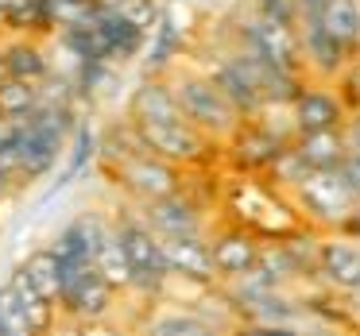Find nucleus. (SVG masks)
<instances>
[{
	"label": "nucleus",
	"mask_w": 360,
	"mask_h": 336,
	"mask_svg": "<svg viewBox=\"0 0 360 336\" xmlns=\"http://www.w3.org/2000/svg\"><path fill=\"white\" fill-rule=\"evenodd\" d=\"M298 194H302V205L318 220H345L352 213V201H360L352 194L349 178L341 174V166H333V170H310L298 182Z\"/></svg>",
	"instance_id": "nucleus-1"
},
{
	"label": "nucleus",
	"mask_w": 360,
	"mask_h": 336,
	"mask_svg": "<svg viewBox=\"0 0 360 336\" xmlns=\"http://www.w3.org/2000/svg\"><path fill=\"white\" fill-rule=\"evenodd\" d=\"M179 105L186 112V120L194 128H205V132H229L236 120V109L225 93H221L213 81H198L186 78L179 86Z\"/></svg>",
	"instance_id": "nucleus-2"
},
{
	"label": "nucleus",
	"mask_w": 360,
	"mask_h": 336,
	"mask_svg": "<svg viewBox=\"0 0 360 336\" xmlns=\"http://www.w3.org/2000/svg\"><path fill=\"white\" fill-rule=\"evenodd\" d=\"M140 140L155 159H174V163H186V159H194L202 151V135H198V128L190 120H171V124H151V120H143Z\"/></svg>",
	"instance_id": "nucleus-3"
},
{
	"label": "nucleus",
	"mask_w": 360,
	"mask_h": 336,
	"mask_svg": "<svg viewBox=\"0 0 360 336\" xmlns=\"http://www.w3.org/2000/svg\"><path fill=\"white\" fill-rule=\"evenodd\" d=\"M163 240V255L167 267L174 274H186V278L210 282L217 274V263H213V248L202 243L198 236H159Z\"/></svg>",
	"instance_id": "nucleus-4"
},
{
	"label": "nucleus",
	"mask_w": 360,
	"mask_h": 336,
	"mask_svg": "<svg viewBox=\"0 0 360 336\" xmlns=\"http://www.w3.org/2000/svg\"><path fill=\"white\" fill-rule=\"evenodd\" d=\"M120 178H124V186L132 189V194H143V197H151V201L179 194V174H174L163 159H136V155L124 159Z\"/></svg>",
	"instance_id": "nucleus-5"
},
{
	"label": "nucleus",
	"mask_w": 360,
	"mask_h": 336,
	"mask_svg": "<svg viewBox=\"0 0 360 336\" xmlns=\"http://www.w3.org/2000/svg\"><path fill=\"white\" fill-rule=\"evenodd\" d=\"M248 55L264 58V62L279 66V70H290L295 66V35H290V24L259 16L248 27Z\"/></svg>",
	"instance_id": "nucleus-6"
},
{
	"label": "nucleus",
	"mask_w": 360,
	"mask_h": 336,
	"mask_svg": "<svg viewBox=\"0 0 360 336\" xmlns=\"http://www.w3.org/2000/svg\"><path fill=\"white\" fill-rule=\"evenodd\" d=\"M210 248H213L217 274L240 278V274H248V271H256V267H259V248L244 232H225V236H217Z\"/></svg>",
	"instance_id": "nucleus-7"
},
{
	"label": "nucleus",
	"mask_w": 360,
	"mask_h": 336,
	"mask_svg": "<svg viewBox=\"0 0 360 336\" xmlns=\"http://www.w3.org/2000/svg\"><path fill=\"white\" fill-rule=\"evenodd\" d=\"M213 86H217L221 93L233 101L236 112H256L259 105H264V97H259L256 81L248 78V70H244L240 58H233V62H221L217 74H213Z\"/></svg>",
	"instance_id": "nucleus-8"
},
{
	"label": "nucleus",
	"mask_w": 360,
	"mask_h": 336,
	"mask_svg": "<svg viewBox=\"0 0 360 336\" xmlns=\"http://www.w3.org/2000/svg\"><path fill=\"white\" fill-rule=\"evenodd\" d=\"M295 151L306 159L310 170H333V166H341L345 159H349V147H345V140H341L337 128H326V132H302V140H298Z\"/></svg>",
	"instance_id": "nucleus-9"
},
{
	"label": "nucleus",
	"mask_w": 360,
	"mask_h": 336,
	"mask_svg": "<svg viewBox=\"0 0 360 336\" xmlns=\"http://www.w3.org/2000/svg\"><path fill=\"white\" fill-rule=\"evenodd\" d=\"M132 112H136V124L151 120V124H171V120H186L179 105V93H171L167 86H143L136 89V101H132Z\"/></svg>",
	"instance_id": "nucleus-10"
},
{
	"label": "nucleus",
	"mask_w": 360,
	"mask_h": 336,
	"mask_svg": "<svg viewBox=\"0 0 360 336\" xmlns=\"http://www.w3.org/2000/svg\"><path fill=\"white\" fill-rule=\"evenodd\" d=\"M295 120H298L302 132H326V128H337L341 105H337L333 93H326V89H306L295 101Z\"/></svg>",
	"instance_id": "nucleus-11"
},
{
	"label": "nucleus",
	"mask_w": 360,
	"mask_h": 336,
	"mask_svg": "<svg viewBox=\"0 0 360 336\" xmlns=\"http://www.w3.org/2000/svg\"><path fill=\"white\" fill-rule=\"evenodd\" d=\"M148 220L155 224V232H159V236H198V213L190 209V205L182 201L179 194L151 201Z\"/></svg>",
	"instance_id": "nucleus-12"
},
{
	"label": "nucleus",
	"mask_w": 360,
	"mask_h": 336,
	"mask_svg": "<svg viewBox=\"0 0 360 336\" xmlns=\"http://www.w3.org/2000/svg\"><path fill=\"white\" fill-rule=\"evenodd\" d=\"M321 271L333 286L341 290H360V248L352 243H326L321 248Z\"/></svg>",
	"instance_id": "nucleus-13"
},
{
	"label": "nucleus",
	"mask_w": 360,
	"mask_h": 336,
	"mask_svg": "<svg viewBox=\"0 0 360 336\" xmlns=\"http://www.w3.org/2000/svg\"><path fill=\"white\" fill-rule=\"evenodd\" d=\"M109 297H112V282L105 278L101 271H94L63 297V305L70 313H78V317H97V313L109 309Z\"/></svg>",
	"instance_id": "nucleus-14"
},
{
	"label": "nucleus",
	"mask_w": 360,
	"mask_h": 336,
	"mask_svg": "<svg viewBox=\"0 0 360 336\" xmlns=\"http://www.w3.org/2000/svg\"><path fill=\"white\" fill-rule=\"evenodd\" d=\"M94 263L112 286H132V259L120 243V232H101V240L94 248Z\"/></svg>",
	"instance_id": "nucleus-15"
},
{
	"label": "nucleus",
	"mask_w": 360,
	"mask_h": 336,
	"mask_svg": "<svg viewBox=\"0 0 360 336\" xmlns=\"http://www.w3.org/2000/svg\"><path fill=\"white\" fill-rule=\"evenodd\" d=\"M8 286H12V294H16L20 309H24V313H27V321H32L35 336H43V332L51 328V305H55V302H47V297L39 294V286H35V282L27 278L24 267H20V271H12Z\"/></svg>",
	"instance_id": "nucleus-16"
},
{
	"label": "nucleus",
	"mask_w": 360,
	"mask_h": 336,
	"mask_svg": "<svg viewBox=\"0 0 360 336\" xmlns=\"http://www.w3.org/2000/svg\"><path fill=\"white\" fill-rule=\"evenodd\" d=\"M314 20H318L341 47H349V43L360 39V8L352 0H329L321 12H314Z\"/></svg>",
	"instance_id": "nucleus-17"
},
{
	"label": "nucleus",
	"mask_w": 360,
	"mask_h": 336,
	"mask_svg": "<svg viewBox=\"0 0 360 336\" xmlns=\"http://www.w3.org/2000/svg\"><path fill=\"white\" fill-rule=\"evenodd\" d=\"M24 271H27V278L39 286V294L47 297V302H55V305H63V263H58V255L55 251H35L32 259L24 263Z\"/></svg>",
	"instance_id": "nucleus-18"
},
{
	"label": "nucleus",
	"mask_w": 360,
	"mask_h": 336,
	"mask_svg": "<svg viewBox=\"0 0 360 336\" xmlns=\"http://www.w3.org/2000/svg\"><path fill=\"white\" fill-rule=\"evenodd\" d=\"M143 336H217V328L210 321L194 317V313H159Z\"/></svg>",
	"instance_id": "nucleus-19"
},
{
	"label": "nucleus",
	"mask_w": 360,
	"mask_h": 336,
	"mask_svg": "<svg viewBox=\"0 0 360 336\" xmlns=\"http://www.w3.org/2000/svg\"><path fill=\"white\" fill-rule=\"evenodd\" d=\"M35 112V89L24 78L0 81V116H32Z\"/></svg>",
	"instance_id": "nucleus-20"
},
{
	"label": "nucleus",
	"mask_w": 360,
	"mask_h": 336,
	"mask_svg": "<svg viewBox=\"0 0 360 336\" xmlns=\"http://www.w3.org/2000/svg\"><path fill=\"white\" fill-rule=\"evenodd\" d=\"M306 51H310V58L321 66V70H337V62H341V51H345V47L326 32V27L318 24V20H314L310 32H306Z\"/></svg>",
	"instance_id": "nucleus-21"
},
{
	"label": "nucleus",
	"mask_w": 360,
	"mask_h": 336,
	"mask_svg": "<svg viewBox=\"0 0 360 336\" xmlns=\"http://www.w3.org/2000/svg\"><path fill=\"white\" fill-rule=\"evenodd\" d=\"M240 155L248 159V163H275V159L283 155V143L275 140L267 128H248L240 140Z\"/></svg>",
	"instance_id": "nucleus-22"
},
{
	"label": "nucleus",
	"mask_w": 360,
	"mask_h": 336,
	"mask_svg": "<svg viewBox=\"0 0 360 336\" xmlns=\"http://www.w3.org/2000/svg\"><path fill=\"white\" fill-rule=\"evenodd\" d=\"M4 70H8V78H43L47 74V62H43V55L35 47H8L4 51Z\"/></svg>",
	"instance_id": "nucleus-23"
},
{
	"label": "nucleus",
	"mask_w": 360,
	"mask_h": 336,
	"mask_svg": "<svg viewBox=\"0 0 360 336\" xmlns=\"http://www.w3.org/2000/svg\"><path fill=\"white\" fill-rule=\"evenodd\" d=\"M0 321H4L8 336H35L32 321H27V313L20 309V302H16V294H12V286H8V282L0 286Z\"/></svg>",
	"instance_id": "nucleus-24"
},
{
	"label": "nucleus",
	"mask_w": 360,
	"mask_h": 336,
	"mask_svg": "<svg viewBox=\"0 0 360 336\" xmlns=\"http://www.w3.org/2000/svg\"><path fill=\"white\" fill-rule=\"evenodd\" d=\"M89 155H94V128H89V124H78V132H74V151H70V166H66L63 182H70L74 174L86 170Z\"/></svg>",
	"instance_id": "nucleus-25"
},
{
	"label": "nucleus",
	"mask_w": 360,
	"mask_h": 336,
	"mask_svg": "<svg viewBox=\"0 0 360 336\" xmlns=\"http://www.w3.org/2000/svg\"><path fill=\"white\" fill-rule=\"evenodd\" d=\"M295 4L298 0H256V8L264 20H279V24H290L295 20Z\"/></svg>",
	"instance_id": "nucleus-26"
},
{
	"label": "nucleus",
	"mask_w": 360,
	"mask_h": 336,
	"mask_svg": "<svg viewBox=\"0 0 360 336\" xmlns=\"http://www.w3.org/2000/svg\"><path fill=\"white\" fill-rule=\"evenodd\" d=\"M171 51H174V24H171V20H167V24L159 27L155 51H151V58H148V62H151V66H159V62H163L167 55H171Z\"/></svg>",
	"instance_id": "nucleus-27"
},
{
	"label": "nucleus",
	"mask_w": 360,
	"mask_h": 336,
	"mask_svg": "<svg viewBox=\"0 0 360 336\" xmlns=\"http://www.w3.org/2000/svg\"><path fill=\"white\" fill-rule=\"evenodd\" d=\"M120 16H124L136 32H143L148 20H151V8H148V0H136V4H124V8H120Z\"/></svg>",
	"instance_id": "nucleus-28"
},
{
	"label": "nucleus",
	"mask_w": 360,
	"mask_h": 336,
	"mask_svg": "<svg viewBox=\"0 0 360 336\" xmlns=\"http://www.w3.org/2000/svg\"><path fill=\"white\" fill-rule=\"evenodd\" d=\"M341 174L349 178V186H352V194L360 197V151H349V159L341 163Z\"/></svg>",
	"instance_id": "nucleus-29"
},
{
	"label": "nucleus",
	"mask_w": 360,
	"mask_h": 336,
	"mask_svg": "<svg viewBox=\"0 0 360 336\" xmlns=\"http://www.w3.org/2000/svg\"><path fill=\"white\" fill-rule=\"evenodd\" d=\"M349 143H352V151H360V116L352 120V132H349Z\"/></svg>",
	"instance_id": "nucleus-30"
},
{
	"label": "nucleus",
	"mask_w": 360,
	"mask_h": 336,
	"mask_svg": "<svg viewBox=\"0 0 360 336\" xmlns=\"http://www.w3.org/2000/svg\"><path fill=\"white\" fill-rule=\"evenodd\" d=\"M298 4H302V8H310V12H321L329 0H298Z\"/></svg>",
	"instance_id": "nucleus-31"
},
{
	"label": "nucleus",
	"mask_w": 360,
	"mask_h": 336,
	"mask_svg": "<svg viewBox=\"0 0 360 336\" xmlns=\"http://www.w3.org/2000/svg\"><path fill=\"white\" fill-rule=\"evenodd\" d=\"M4 189H8V174L0 170V194H4Z\"/></svg>",
	"instance_id": "nucleus-32"
},
{
	"label": "nucleus",
	"mask_w": 360,
	"mask_h": 336,
	"mask_svg": "<svg viewBox=\"0 0 360 336\" xmlns=\"http://www.w3.org/2000/svg\"><path fill=\"white\" fill-rule=\"evenodd\" d=\"M0 336H8V328H4V321H0Z\"/></svg>",
	"instance_id": "nucleus-33"
}]
</instances>
